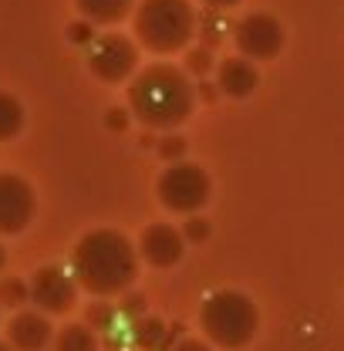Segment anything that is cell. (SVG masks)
Instances as JSON below:
<instances>
[{"label":"cell","instance_id":"1","mask_svg":"<svg viewBox=\"0 0 344 351\" xmlns=\"http://www.w3.org/2000/svg\"><path fill=\"white\" fill-rule=\"evenodd\" d=\"M71 274L78 287H85L95 298H115L129 291L135 274H138V250L132 247L125 233L112 226L88 230L75 243L71 254Z\"/></svg>","mask_w":344,"mask_h":351},{"label":"cell","instance_id":"2","mask_svg":"<svg viewBox=\"0 0 344 351\" xmlns=\"http://www.w3.org/2000/svg\"><path fill=\"white\" fill-rule=\"evenodd\" d=\"M196 85L175 64H149L129 85V112L145 129H175L196 108Z\"/></svg>","mask_w":344,"mask_h":351},{"label":"cell","instance_id":"3","mask_svg":"<svg viewBox=\"0 0 344 351\" xmlns=\"http://www.w3.org/2000/svg\"><path fill=\"white\" fill-rule=\"evenodd\" d=\"M199 324H203V335L216 348L240 351L257 335L260 311L243 291H216L199 307Z\"/></svg>","mask_w":344,"mask_h":351},{"label":"cell","instance_id":"4","mask_svg":"<svg viewBox=\"0 0 344 351\" xmlns=\"http://www.w3.org/2000/svg\"><path fill=\"white\" fill-rule=\"evenodd\" d=\"M196 34V10L189 0H142L135 10V38L156 54L182 51Z\"/></svg>","mask_w":344,"mask_h":351},{"label":"cell","instance_id":"5","mask_svg":"<svg viewBox=\"0 0 344 351\" xmlns=\"http://www.w3.org/2000/svg\"><path fill=\"white\" fill-rule=\"evenodd\" d=\"M156 196L172 213H199L213 196V179L196 162H169L156 179Z\"/></svg>","mask_w":344,"mask_h":351},{"label":"cell","instance_id":"6","mask_svg":"<svg viewBox=\"0 0 344 351\" xmlns=\"http://www.w3.org/2000/svg\"><path fill=\"white\" fill-rule=\"evenodd\" d=\"M135 61H138V51L129 38L122 34H101L95 38L88 47V68L98 82H125L132 71H135Z\"/></svg>","mask_w":344,"mask_h":351},{"label":"cell","instance_id":"7","mask_svg":"<svg viewBox=\"0 0 344 351\" xmlns=\"http://www.w3.org/2000/svg\"><path fill=\"white\" fill-rule=\"evenodd\" d=\"M27 284H31V301H34V307H38L41 314H64V311L75 307L78 280H75L68 270L54 267V263L38 267Z\"/></svg>","mask_w":344,"mask_h":351},{"label":"cell","instance_id":"8","mask_svg":"<svg viewBox=\"0 0 344 351\" xmlns=\"http://www.w3.org/2000/svg\"><path fill=\"white\" fill-rule=\"evenodd\" d=\"M236 47L250 61H270L284 47V27L270 14H247L236 24Z\"/></svg>","mask_w":344,"mask_h":351},{"label":"cell","instance_id":"9","mask_svg":"<svg viewBox=\"0 0 344 351\" xmlns=\"http://www.w3.org/2000/svg\"><path fill=\"white\" fill-rule=\"evenodd\" d=\"M38 210L34 189L27 179L14 173H0V237H14L21 233Z\"/></svg>","mask_w":344,"mask_h":351},{"label":"cell","instance_id":"10","mask_svg":"<svg viewBox=\"0 0 344 351\" xmlns=\"http://www.w3.org/2000/svg\"><path fill=\"white\" fill-rule=\"evenodd\" d=\"M182 250H186V237L182 230H175L172 223H152L142 230L138 237V254L142 261L156 270H166V267H175L182 261Z\"/></svg>","mask_w":344,"mask_h":351},{"label":"cell","instance_id":"11","mask_svg":"<svg viewBox=\"0 0 344 351\" xmlns=\"http://www.w3.org/2000/svg\"><path fill=\"white\" fill-rule=\"evenodd\" d=\"M7 341L14 351H44L51 341V321L41 311H17L7 324Z\"/></svg>","mask_w":344,"mask_h":351},{"label":"cell","instance_id":"12","mask_svg":"<svg viewBox=\"0 0 344 351\" xmlns=\"http://www.w3.org/2000/svg\"><path fill=\"white\" fill-rule=\"evenodd\" d=\"M260 75L257 68H254V61L250 58H226L223 64H219V71H216V85L223 95H230V98H247V95H254V88H257Z\"/></svg>","mask_w":344,"mask_h":351},{"label":"cell","instance_id":"13","mask_svg":"<svg viewBox=\"0 0 344 351\" xmlns=\"http://www.w3.org/2000/svg\"><path fill=\"white\" fill-rule=\"evenodd\" d=\"M88 24H119L129 17L132 0H75Z\"/></svg>","mask_w":344,"mask_h":351},{"label":"cell","instance_id":"14","mask_svg":"<svg viewBox=\"0 0 344 351\" xmlns=\"http://www.w3.org/2000/svg\"><path fill=\"white\" fill-rule=\"evenodd\" d=\"M21 129H24V105L10 91H0V142L17 138Z\"/></svg>","mask_w":344,"mask_h":351},{"label":"cell","instance_id":"15","mask_svg":"<svg viewBox=\"0 0 344 351\" xmlns=\"http://www.w3.org/2000/svg\"><path fill=\"white\" fill-rule=\"evenodd\" d=\"M54 351H98V338L88 324H68L54 338Z\"/></svg>","mask_w":344,"mask_h":351},{"label":"cell","instance_id":"16","mask_svg":"<svg viewBox=\"0 0 344 351\" xmlns=\"http://www.w3.org/2000/svg\"><path fill=\"white\" fill-rule=\"evenodd\" d=\"M24 301H31V284H24L21 277H3L0 280V304L21 307Z\"/></svg>","mask_w":344,"mask_h":351},{"label":"cell","instance_id":"17","mask_svg":"<svg viewBox=\"0 0 344 351\" xmlns=\"http://www.w3.org/2000/svg\"><path fill=\"white\" fill-rule=\"evenodd\" d=\"M162 335H166L162 321H135V341L142 348H156L162 341Z\"/></svg>","mask_w":344,"mask_h":351},{"label":"cell","instance_id":"18","mask_svg":"<svg viewBox=\"0 0 344 351\" xmlns=\"http://www.w3.org/2000/svg\"><path fill=\"white\" fill-rule=\"evenodd\" d=\"M85 324L91 328V331H95V328H98V331H108V328L115 324V311H112V307L105 304V301H95V304L88 307Z\"/></svg>","mask_w":344,"mask_h":351},{"label":"cell","instance_id":"19","mask_svg":"<svg viewBox=\"0 0 344 351\" xmlns=\"http://www.w3.org/2000/svg\"><path fill=\"white\" fill-rule=\"evenodd\" d=\"M210 233H213V226H210V219L203 217H186V223H182V237H186V243H206L210 240Z\"/></svg>","mask_w":344,"mask_h":351},{"label":"cell","instance_id":"20","mask_svg":"<svg viewBox=\"0 0 344 351\" xmlns=\"http://www.w3.org/2000/svg\"><path fill=\"white\" fill-rule=\"evenodd\" d=\"M159 156H162L166 162H182V156H186V138L162 135V138H159Z\"/></svg>","mask_w":344,"mask_h":351},{"label":"cell","instance_id":"21","mask_svg":"<svg viewBox=\"0 0 344 351\" xmlns=\"http://www.w3.org/2000/svg\"><path fill=\"white\" fill-rule=\"evenodd\" d=\"M186 68L196 71V75H206V68H210V51H206V47L189 51V54H186Z\"/></svg>","mask_w":344,"mask_h":351},{"label":"cell","instance_id":"22","mask_svg":"<svg viewBox=\"0 0 344 351\" xmlns=\"http://www.w3.org/2000/svg\"><path fill=\"white\" fill-rule=\"evenodd\" d=\"M169 351H213L206 341H196V338H182V341H175Z\"/></svg>","mask_w":344,"mask_h":351},{"label":"cell","instance_id":"23","mask_svg":"<svg viewBox=\"0 0 344 351\" xmlns=\"http://www.w3.org/2000/svg\"><path fill=\"white\" fill-rule=\"evenodd\" d=\"M125 119H129V115H125L122 108H112V112L105 115V125H108V129H115V132H122L125 129Z\"/></svg>","mask_w":344,"mask_h":351},{"label":"cell","instance_id":"24","mask_svg":"<svg viewBox=\"0 0 344 351\" xmlns=\"http://www.w3.org/2000/svg\"><path fill=\"white\" fill-rule=\"evenodd\" d=\"M88 38H91L88 24H71V41H88Z\"/></svg>","mask_w":344,"mask_h":351},{"label":"cell","instance_id":"25","mask_svg":"<svg viewBox=\"0 0 344 351\" xmlns=\"http://www.w3.org/2000/svg\"><path fill=\"white\" fill-rule=\"evenodd\" d=\"M122 307H125V314H142V307L145 304H142V298H138V294H132V298H125V304Z\"/></svg>","mask_w":344,"mask_h":351},{"label":"cell","instance_id":"26","mask_svg":"<svg viewBox=\"0 0 344 351\" xmlns=\"http://www.w3.org/2000/svg\"><path fill=\"white\" fill-rule=\"evenodd\" d=\"M206 7H233V3H240V0H203Z\"/></svg>","mask_w":344,"mask_h":351},{"label":"cell","instance_id":"27","mask_svg":"<svg viewBox=\"0 0 344 351\" xmlns=\"http://www.w3.org/2000/svg\"><path fill=\"white\" fill-rule=\"evenodd\" d=\"M199 95H203V98H206V101H213V98H216V88L203 85V88H199Z\"/></svg>","mask_w":344,"mask_h":351},{"label":"cell","instance_id":"28","mask_svg":"<svg viewBox=\"0 0 344 351\" xmlns=\"http://www.w3.org/2000/svg\"><path fill=\"white\" fill-rule=\"evenodd\" d=\"M3 267H7V250H3V243H0V274H3Z\"/></svg>","mask_w":344,"mask_h":351},{"label":"cell","instance_id":"29","mask_svg":"<svg viewBox=\"0 0 344 351\" xmlns=\"http://www.w3.org/2000/svg\"><path fill=\"white\" fill-rule=\"evenodd\" d=\"M0 351H10V341H0Z\"/></svg>","mask_w":344,"mask_h":351},{"label":"cell","instance_id":"30","mask_svg":"<svg viewBox=\"0 0 344 351\" xmlns=\"http://www.w3.org/2000/svg\"><path fill=\"white\" fill-rule=\"evenodd\" d=\"M0 307H3V304H0Z\"/></svg>","mask_w":344,"mask_h":351}]
</instances>
